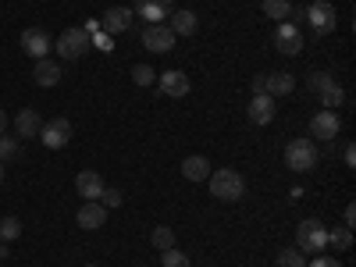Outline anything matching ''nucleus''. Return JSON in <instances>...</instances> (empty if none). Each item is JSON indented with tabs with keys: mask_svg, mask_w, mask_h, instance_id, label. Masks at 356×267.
<instances>
[{
	"mask_svg": "<svg viewBox=\"0 0 356 267\" xmlns=\"http://www.w3.org/2000/svg\"><path fill=\"white\" fill-rule=\"evenodd\" d=\"M275 47H278V54H285V57H296L303 50V33H300V25H292V22H278V29H275Z\"/></svg>",
	"mask_w": 356,
	"mask_h": 267,
	"instance_id": "obj_8",
	"label": "nucleus"
},
{
	"mask_svg": "<svg viewBox=\"0 0 356 267\" xmlns=\"http://www.w3.org/2000/svg\"><path fill=\"white\" fill-rule=\"evenodd\" d=\"M211 161H207L203 154H193V157H186L182 161V175L189 178V182H207V178H211Z\"/></svg>",
	"mask_w": 356,
	"mask_h": 267,
	"instance_id": "obj_19",
	"label": "nucleus"
},
{
	"mask_svg": "<svg viewBox=\"0 0 356 267\" xmlns=\"http://www.w3.org/2000/svg\"><path fill=\"white\" fill-rule=\"evenodd\" d=\"M307 22H310V29H314V36L335 33V22H339L335 4H328V0H314V4L307 8Z\"/></svg>",
	"mask_w": 356,
	"mask_h": 267,
	"instance_id": "obj_6",
	"label": "nucleus"
},
{
	"mask_svg": "<svg viewBox=\"0 0 356 267\" xmlns=\"http://www.w3.org/2000/svg\"><path fill=\"white\" fill-rule=\"evenodd\" d=\"M22 235V221L18 218H4L0 221V243H15Z\"/></svg>",
	"mask_w": 356,
	"mask_h": 267,
	"instance_id": "obj_27",
	"label": "nucleus"
},
{
	"mask_svg": "<svg viewBox=\"0 0 356 267\" xmlns=\"http://www.w3.org/2000/svg\"><path fill=\"white\" fill-rule=\"evenodd\" d=\"M22 154V139L18 136H0V164H11Z\"/></svg>",
	"mask_w": 356,
	"mask_h": 267,
	"instance_id": "obj_22",
	"label": "nucleus"
},
{
	"mask_svg": "<svg viewBox=\"0 0 356 267\" xmlns=\"http://www.w3.org/2000/svg\"><path fill=\"white\" fill-rule=\"evenodd\" d=\"M168 18H171V22H168V29H171L175 36H193L196 29H200V18H196V11H186V8L171 11Z\"/></svg>",
	"mask_w": 356,
	"mask_h": 267,
	"instance_id": "obj_18",
	"label": "nucleus"
},
{
	"mask_svg": "<svg viewBox=\"0 0 356 267\" xmlns=\"http://www.w3.org/2000/svg\"><path fill=\"white\" fill-rule=\"evenodd\" d=\"M328 246H332L335 253L349 250V246H353V228H346V225H339V228H328Z\"/></svg>",
	"mask_w": 356,
	"mask_h": 267,
	"instance_id": "obj_21",
	"label": "nucleus"
},
{
	"mask_svg": "<svg viewBox=\"0 0 356 267\" xmlns=\"http://www.w3.org/2000/svg\"><path fill=\"white\" fill-rule=\"evenodd\" d=\"M339 129H342V122H339L335 111H317V114L310 118V136L321 139V143H332V139L339 136Z\"/></svg>",
	"mask_w": 356,
	"mask_h": 267,
	"instance_id": "obj_11",
	"label": "nucleus"
},
{
	"mask_svg": "<svg viewBox=\"0 0 356 267\" xmlns=\"http://www.w3.org/2000/svg\"><path fill=\"white\" fill-rule=\"evenodd\" d=\"M132 82H136V86H154V82H157V72H154L150 65H136V68H132Z\"/></svg>",
	"mask_w": 356,
	"mask_h": 267,
	"instance_id": "obj_30",
	"label": "nucleus"
},
{
	"mask_svg": "<svg viewBox=\"0 0 356 267\" xmlns=\"http://www.w3.org/2000/svg\"><path fill=\"white\" fill-rule=\"evenodd\" d=\"M22 54H29L33 61L50 57V36H47V29H40V25L25 29V33H22Z\"/></svg>",
	"mask_w": 356,
	"mask_h": 267,
	"instance_id": "obj_9",
	"label": "nucleus"
},
{
	"mask_svg": "<svg viewBox=\"0 0 356 267\" xmlns=\"http://www.w3.org/2000/svg\"><path fill=\"white\" fill-rule=\"evenodd\" d=\"M278 267H307V253L303 250H278Z\"/></svg>",
	"mask_w": 356,
	"mask_h": 267,
	"instance_id": "obj_26",
	"label": "nucleus"
},
{
	"mask_svg": "<svg viewBox=\"0 0 356 267\" xmlns=\"http://www.w3.org/2000/svg\"><path fill=\"white\" fill-rule=\"evenodd\" d=\"M143 4H161V8H175L171 0H136V8H143Z\"/></svg>",
	"mask_w": 356,
	"mask_h": 267,
	"instance_id": "obj_37",
	"label": "nucleus"
},
{
	"mask_svg": "<svg viewBox=\"0 0 356 267\" xmlns=\"http://www.w3.org/2000/svg\"><path fill=\"white\" fill-rule=\"evenodd\" d=\"M175 33L168 29V22H157V25H146L143 29V47L150 54H171L175 50Z\"/></svg>",
	"mask_w": 356,
	"mask_h": 267,
	"instance_id": "obj_7",
	"label": "nucleus"
},
{
	"mask_svg": "<svg viewBox=\"0 0 356 267\" xmlns=\"http://www.w3.org/2000/svg\"><path fill=\"white\" fill-rule=\"evenodd\" d=\"M211 196L225 200V203H235V200H243L246 196V178L239 171H232V168H221V171H211Z\"/></svg>",
	"mask_w": 356,
	"mask_h": 267,
	"instance_id": "obj_1",
	"label": "nucleus"
},
{
	"mask_svg": "<svg viewBox=\"0 0 356 267\" xmlns=\"http://www.w3.org/2000/svg\"><path fill=\"white\" fill-rule=\"evenodd\" d=\"M89 47H93V43H89V33H86L82 25H72V29H65V33L57 36V43H54V50L61 54L65 61H79V57H82Z\"/></svg>",
	"mask_w": 356,
	"mask_h": 267,
	"instance_id": "obj_4",
	"label": "nucleus"
},
{
	"mask_svg": "<svg viewBox=\"0 0 356 267\" xmlns=\"http://www.w3.org/2000/svg\"><path fill=\"white\" fill-rule=\"evenodd\" d=\"M296 89V75L292 72H275V75H264V93L267 97H289Z\"/></svg>",
	"mask_w": 356,
	"mask_h": 267,
	"instance_id": "obj_16",
	"label": "nucleus"
},
{
	"mask_svg": "<svg viewBox=\"0 0 356 267\" xmlns=\"http://www.w3.org/2000/svg\"><path fill=\"white\" fill-rule=\"evenodd\" d=\"M260 11H264L267 18H271V22H285V18H289V11H292V4H289V0H264Z\"/></svg>",
	"mask_w": 356,
	"mask_h": 267,
	"instance_id": "obj_23",
	"label": "nucleus"
},
{
	"mask_svg": "<svg viewBox=\"0 0 356 267\" xmlns=\"http://www.w3.org/2000/svg\"><path fill=\"white\" fill-rule=\"evenodd\" d=\"M246 114H250V122H253V125H271V122H275V114H278V100H275V97H267V93H253Z\"/></svg>",
	"mask_w": 356,
	"mask_h": 267,
	"instance_id": "obj_10",
	"label": "nucleus"
},
{
	"mask_svg": "<svg viewBox=\"0 0 356 267\" xmlns=\"http://www.w3.org/2000/svg\"><path fill=\"white\" fill-rule=\"evenodd\" d=\"M161 264H164V267H193V264H189V257H186L182 250H175V246L161 253Z\"/></svg>",
	"mask_w": 356,
	"mask_h": 267,
	"instance_id": "obj_28",
	"label": "nucleus"
},
{
	"mask_svg": "<svg viewBox=\"0 0 356 267\" xmlns=\"http://www.w3.org/2000/svg\"><path fill=\"white\" fill-rule=\"evenodd\" d=\"M289 18H292V25H300V22H307V8H292V11H289Z\"/></svg>",
	"mask_w": 356,
	"mask_h": 267,
	"instance_id": "obj_36",
	"label": "nucleus"
},
{
	"mask_svg": "<svg viewBox=\"0 0 356 267\" xmlns=\"http://www.w3.org/2000/svg\"><path fill=\"white\" fill-rule=\"evenodd\" d=\"M15 129H18V139H36L40 129H43V118L33 107H25V111L15 114Z\"/></svg>",
	"mask_w": 356,
	"mask_h": 267,
	"instance_id": "obj_17",
	"label": "nucleus"
},
{
	"mask_svg": "<svg viewBox=\"0 0 356 267\" xmlns=\"http://www.w3.org/2000/svg\"><path fill=\"white\" fill-rule=\"evenodd\" d=\"M307 267H342V264H339V257H328V253H317V257H314V260H310Z\"/></svg>",
	"mask_w": 356,
	"mask_h": 267,
	"instance_id": "obj_32",
	"label": "nucleus"
},
{
	"mask_svg": "<svg viewBox=\"0 0 356 267\" xmlns=\"http://www.w3.org/2000/svg\"><path fill=\"white\" fill-rule=\"evenodd\" d=\"M296 250L314 253V257L328 250V228H324V221H317V218L300 221V228H296Z\"/></svg>",
	"mask_w": 356,
	"mask_h": 267,
	"instance_id": "obj_2",
	"label": "nucleus"
},
{
	"mask_svg": "<svg viewBox=\"0 0 356 267\" xmlns=\"http://www.w3.org/2000/svg\"><path fill=\"white\" fill-rule=\"evenodd\" d=\"M150 243H154V250H161V253H164V250H171V246H175V232H171L168 225H157V228L150 232Z\"/></svg>",
	"mask_w": 356,
	"mask_h": 267,
	"instance_id": "obj_24",
	"label": "nucleus"
},
{
	"mask_svg": "<svg viewBox=\"0 0 356 267\" xmlns=\"http://www.w3.org/2000/svg\"><path fill=\"white\" fill-rule=\"evenodd\" d=\"M4 132H8V111L0 107V136H4Z\"/></svg>",
	"mask_w": 356,
	"mask_h": 267,
	"instance_id": "obj_38",
	"label": "nucleus"
},
{
	"mask_svg": "<svg viewBox=\"0 0 356 267\" xmlns=\"http://www.w3.org/2000/svg\"><path fill=\"white\" fill-rule=\"evenodd\" d=\"M33 79H36V86L50 89V86L61 82V65L50 61V57H43V61H36V68H33Z\"/></svg>",
	"mask_w": 356,
	"mask_h": 267,
	"instance_id": "obj_20",
	"label": "nucleus"
},
{
	"mask_svg": "<svg viewBox=\"0 0 356 267\" xmlns=\"http://www.w3.org/2000/svg\"><path fill=\"white\" fill-rule=\"evenodd\" d=\"M157 89H161L164 97L182 100V97H189L193 82H189V75H186V72H164V75H157Z\"/></svg>",
	"mask_w": 356,
	"mask_h": 267,
	"instance_id": "obj_14",
	"label": "nucleus"
},
{
	"mask_svg": "<svg viewBox=\"0 0 356 267\" xmlns=\"http://www.w3.org/2000/svg\"><path fill=\"white\" fill-rule=\"evenodd\" d=\"M342 104H346V93H342V86H339V82L328 86V89L321 93V107H324V111H335V107H342Z\"/></svg>",
	"mask_w": 356,
	"mask_h": 267,
	"instance_id": "obj_25",
	"label": "nucleus"
},
{
	"mask_svg": "<svg viewBox=\"0 0 356 267\" xmlns=\"http://www.w3.org/2000/svg\"><path fill=\"white\" fill-rule=\"evenodd\" d=\"M342 221H346V228H353V225H356V207H353V203L342 211Z\"/></svg>",
	"mask_w": 356,
	"mask_h": 267,
	"instance_id": "obj_35",
	"label": "nucleus"
},
{
	"mask_svg": "<svg viewBox=\"0 0 356 267\" xmlns=\"http://www.w3.org/2000/svg\"><path fill=\"white\" fill-rule=\"evenodd\" d=\"M285 164H289L296 175L314 171V168H317V146H314V139H292V143L285 146Z\"/></svg>",
	"mask_w": 356,
	"mask_h": 267,
	"instance_id": "obj_3",
	"label": "nucleus"
},
{
	"mask_svg": "<svg viewBox=\"0 0 356 267\" xmlns=\"http://www.w3.org/2000/svg\"><path fill=\"white\" fill-rule=\"evenodd\" d=\"M307 86H310L314 93L321 97V93H324V89H328V86H335V75H328V72H314V75L307 79Z\"/></svg>",
	"mask_w": 356,
	"mask_h": 267,
	"instance_id": "obj_29",
	"label": "nucleus"
},
{
	"mask_svg": "<svg viewBox=\"0 0 356 267\" xmlns=\"http://www.w3.org/2000/svg\"><path fill=\"white\" fill-rule=\"evenodd\" d=\"M8 253H11V250H8V243H0V260H4Z\"/></svg>",
	"mask_w": 356,
	"mask_h": 267,
	"instance_id": "obj_40",
	"label": "nucleus"
},
{
	"mask_svg": "<svg viewBox=\"0 0 356 267\" xmlns=\"http://www.w3.org/2000/svg\"><path fill=\"white\" fill-rule=\"evenodd\" d=\"M36 139L47 146V150H65V146L72 143V122L68 118H50V122H43Z\"/></svg>",
	"mask_w": 356,
	"mask_h": 267,
	"instance_id": "obj_5",
	"label": "nucleus"
},
{
	"mask_svg": "<svg viewBox=\"0 0 356 267\" xmlns=\"http://www.w3.org/2000/svg\"><path fill=\"white\" fill-rule=\"evenodd\" d=\"M250 86H253V93H264V75H257Z\"/></svg>",
	"mask_w": 356,
	"mask_h": 267,
	"instance_id": "obj_39",
	"label": "nucleus"
},
{
	"mask_svg": "<svg viewBox=\"0 0 356 267\" xmlns=\"http://www.w3.org/2000/svg\"><path fill=\"white\" fill-rule=\"evenodd\" d=\"M86 267H97V264H86Z\"/></svg>",
	"mask_w": 356,
	"mask_h": 267,
	"instance_id": "obj_42",
	"label": "nucleus"
},
{
	"mask_svg": "<svg viewBox=\"0 0 356 267\" xmlns=\"http://www.w3.org/2000/svg\"><path fill=\"white\" fill-rule=\"evenodd\" d=\"M75 221H79V228H82V232H97V228L107 221V207H104L100 200H86V203L79 207Z\"/></svg>",
	"mask_w": 356,
	"mask_h": 267,
	"instance_id": "obj_13",
	"label": "nucleus"
},
{
	"mask_svg": "<svg viewBox=\"0 0 356 267\" xmlns=\"http://www.w3.org/2000/svg\"><path fill=\"white\" fill-rule=\"evenodd\" d=\"M89 43H97L104 54H111V50H114V43H111V36H107V33H93V36H89Z\"/></svg>",
	"mask_w": 356,
	"mask_h": 267,
	"instance_id": "obj_33",
	"label": "nucleus"
},
{
	"mask_svg": "<svg viewBox=\"0 0 356 267\" xmlns=\"http://www.w3.org/2000/svg\"><path fill=\"white\" fill-rule=\"evenodd\" d=\"M342 161H346V168H356V146H353V143H346V150H342Z\"/></svg>",
	"mask_w": 356,
	"mask_h": 267,
	"instance_id": "obj_34",
	"label": "nucleus"
},
{
	"mask_svg": "<svg viewBox=\"0 0 356 267\" xmlns=\"http://www.w3.org/2000/svg\"><path fill=\"white\" fill-rule=\"evenodd\" d=\"M132 22H136L132 8H107L104 18H100V29H104L107 36H122V33H129V29H132Z\"/></svg>",
	"mask_w": 356,
	"mask_h": 267,
	"instance_id": "obj_12",
	"label": "nucleus"
},
{
	"mask_svg": "<svg viewBox=\"0 0 356 267\" xmlns=\"http://www.w3.org/2000/svg\"><path fill=\"white\" fill-rule=\"evenodd\" d=\"M104 178L97 175V171H79L75 175V193L82 196V200H100L104 196Z\"/></svg>",
	"mask_w": 356,
	"mask_h": 267,
	"instance_id": "obj_15",
	"label": "nucleus"
},
{
	"mask_svg": "<svg viewBox=\"0 0 356 267\" xmlns=\"http://www.w3.org/2000/svg\"><path fill=\"white\" fill-rule=\"evenodd\" d=\"M0 182H4V164H0Z\"/></svg>",
	"mask_w": 356,
	"mask_h": 267,
	"instance_id": "obj_41",
	"label": "nucleus"
},
{
	"mask_svg": "<svg viewBox=\"0 0 356 267\" xmlns=\"http://www.w3.org/2000/svg\"><path fill=\"white\" fill-rule=\"evenodd\" d=\"M100 200H104V207H122V203H125V193H122V189H104Z\"/></svg>",
	"mask_w": 356,
	"mask_h": 267,
	"instance_id": "obj_31",
	"label": "nucleus"
}]
</instances>
